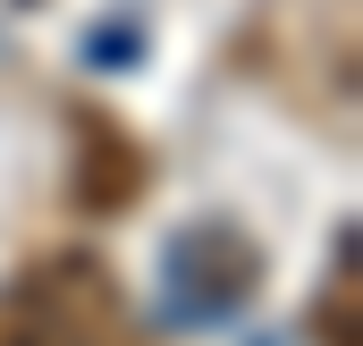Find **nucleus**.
I'll list each match as a JSON object with an SVG mask.
<instances>
[{
	"instance_id": "4",
	"label": "nucleus",
	"mask_w": 363,
	"mask_h": 346,
	"mask_svg": "<svg viewBox=\"0 0 363 346\" xmlns=\"http://www.w3.org/2000/svg\"><path fill=\"white\" fill-rule=\"evenodd\" d=\"M313 338L321 346H363V279H355V254L330 270L321 304H313Z\"/></svg>"
},
{
	"instance_id": "2",
	"label": "nucleus",
	"mask_w": 363,
	"mask_h": 346,
	"mask_svg": "<svg viewBox=\"0 0 363 346\" xmlns=\"http://www.w3.org/2000/svg\"><path fill=\"white\" fill-rule=\"evenodd\" d=\"M144 186H152V152H144V135L110 110V101H68V203L85 211V220H118V211H135L144 203Z\"/></svg>"
},
{
	"instance_id": "1",
	"label": "nucleus",
	"mask_w": 363,
	"mask_h": 346,
	"mask_svg": "<svg viewBox=\"0 0 363 346\" xmlns=\"http://www.w3.org/2000/svg\"><path fill=\"white\" fill-rule=\"evenodd\" d=\"M0 346H135L127 287L101 254H43L0 296Z\"/></svg>"
},
{
	"instance_id": "3",
	"label": "nucleus",
	"mask_w": 363,
	"mask_h": 346,
	"mask_svg": "<svg viewBox=\"0 0 363 346\" xmlns=\"http://www.w3.org/2000/svg\"><path fill=\"white\" fill-rule=\"evenodd\" d=\"M169 270H178V304H186V313H228V304L254 296L262 245L237 237L228 220H203V228H186L178 245H169Z\"/></svg>"
}]
</instances>
